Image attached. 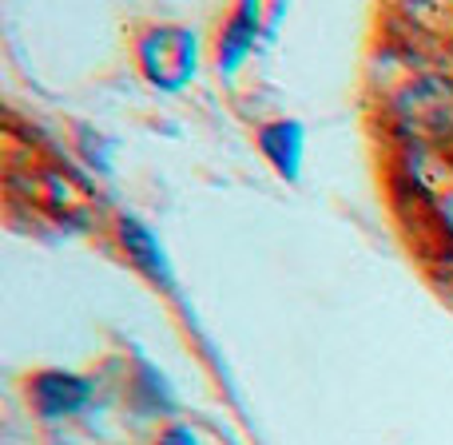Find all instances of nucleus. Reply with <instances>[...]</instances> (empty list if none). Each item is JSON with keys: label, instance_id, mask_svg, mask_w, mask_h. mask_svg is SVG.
<instances>
[{"label": "nucleus", "instance_id": "obj_1", "mask_svg": "<svg viewBox=\"0 0 453 445\" xmlns=\"http://www.w3.org/2000/svg\"><path fill=\"white\" fill-rule=\"evenodd\" d=\"M394 116L402 132L414 140V148L426 143H453V76H418L394 96Z\"/></svg>", "mask_w": 453, "mask_h": 445}, {"label": "nucleus", "instance_id": "obj_2", "mask_svg": "<svg viewBox=\"0 0 453 445\" xmlns=\"http://www.w3.org/2000/svg\"><path fill=\"white\" fill-rule=\"evenodd\" d=\"M394 215H398L402 231H406L410 247L426 258V263H453V223L449 215L418 188L410 175L394 180Z\"/></svg>", "mask_w": 453, "mask_h": 445}, {"label": "nucleus", "instance_id": "obj_3", "mask_svg": "<svg viewBox=\"0 0 453 445\" xmlns=\"http://www.w3.org/2000/svg\"><path fill=\"white\" fill-rule=\"evenodd\" d=\"M140 60L148 80H156L159 88H180L196 72V40L180 28H156L143 36Z\"/></svg>", "mask_w": 453, "mask_h": 445}, {"label": "nucleus", "instance_id": "obj_4", "mask_svg": "<svg viewBox=\"0 0 453 445\" xmlns=\"http://www.w3.org/2000/svg\"><path fill=\"white\" fill-rule=\"evenodd\" d=\"M32 398H36V410L44 418H68L88 406L92 382L76 374H64V370H44V374L32 378Z\"/></svg>", "mask_w": 453, "mask_h": 445}, {"label": "nucleus", "instance_id": "obj_5", "mask_svg": "<svg viewBox=\"0 0 453 445\" xmlns=\"http://www.w3.org/2000/svg\"><path fill=\"white\" fill-rule=\"evenodd\" d=\"M119 239H124V250L127 258H132L135 266H140L143 274H151L156 282H172V271H167V258H164V247H159V239L148 231L143 223L135 219H124L119 223Z\"/></svg>", "mask_w": 453, "mask_h": 445}, {"label": "nucleus", "instance_id": "obj_6", "mask_svg": "<svg viewBox=\"0 0 453 445\" xmlns=\"http://www.w3.org/2000/svg\"><path fill=\"white\" fill-rule=\"evenodd\" d=\"M258 148L263 156L279 167L287 180L298 175V159H303V127L298 124H271L258 132Z\"/></svg>", "mask_w": 453, "mask_h": 445}, {"label": "nucleus", "instance_id": "obj_7", "mask_svg": "<svg viewBox=\"0 0 453 445\" xmlns=\"http://www.w3.org/2000/svg\"><path fill=\"white\" fill-rule=\"evenodd\" d=\"M255 24H258V8L255 4H242L239 12L231 16V24H226V32L219 40V64L226 72H231L234 64L255 48Z\"/></svg>", "mask_w": 453, "mask_h": 445}, {"label": "nucleus", "instance_id": "obj_8", "mask_svg": "<svg viewBox=\"0 0 453 445\" xmlns=\"http://www.w3.org/2000/svg\"><path fill=\"white\" fill-rule=\"evenodd\" d=\"M159 445H196V438H191V430H183V426H172V430L159 438Z\"/></svg>", "mask_w": 453, "mask_h": 445}]
</instances>
